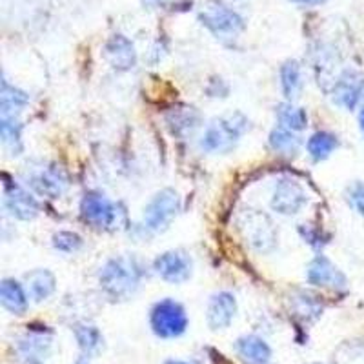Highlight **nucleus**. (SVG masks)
Wrapping results in <instances>:
<instances>
[{"label": "nucleus", "mask_w": 364, "mask_h": 364, "mask_svg": "<svg viewBox=\"0 0 364 364\" xmlns=\"http://www.w3.org/2000/svg\"><path fill=\"white\" fill-rule=\"evenodd\" d=\"M146 269L133 255L113 257L100 268L99 284L102 291L113 301H126L141 288Z\"/></svg>", "instance_id": "f257e3e1"}, {"label": "nucleus", "mask_w": 364, "mask_h": 364, "mask_svg": "<svg viewBox=\"0 0 364 364\" xmlns=\"http://www.w3.org/2000/svg\"><path fill=\"white\" fill-rule=\"evenodd\" d=\"M250 129V120L242 113H228L219 117L204 129L200 136V149L206 154H230L240 136Z\"/></svg>", "instance_id": "f03ea898"}, {"label": "nucleus", "mask_w": 364, "mask_h": 364, "mask_svg": "<svg viewBox=\"0 0 364 364\" xmlns=\"http://www.w3.org/2000/svg\"><path fill=\"white\" fill-rule=\"evenodd\" d=\"M239 230L242 239L253 252L269 253L275 250L279 240V232L272 217L261 210H245L239 215Z\"/></svg>", "instance_id": "7ed1b4c3"}, {"label": "nucleus", "mask_w": 364, "mask_h": 364, "mask_svg": "<svg viewBox=\"0 0 364 364\" xmlns=\"http://www.w3.org/2000/svg\"><path fill=\"white\" fill-rule=\"evenodd\" d=\"M80 217L95 230H115L124 219V210L102 191H86L80 200Z\"/></svg>", "instance_id": "20e7f679"}, {"label": "nucleus", "mask_w": 364, "mask_h": 364, "mask_svg": "<svg viewBox=\"0 0 364 364\" xmlns=\"http://www.w3.org/2000/svg\"><path fill=\"white\" fill-rule=\"evenodd\" d=\"M181 195L173 188H164L151 197L142 213V223L146 230L155 233L166 232L181 213Z\"/></svg>", "instance_id": "39448f33"}, {"label": "nucleus", "mask_w": 364, "mask_h": 364, "mask_svg": "<svg viewBox=\"0 0 364 364\" xmlns=\"http://www.w3.org/2000/svg\"><path fill=\"white\" fill-rule=\"evenodd\" d=\"M199 21L217 38H237L245 29V18L235 9L226 6L219 0H210L203 6L199 13Z\"/></svg>", "instance_id": "423d86ee"}, {"label": "nucleus", "mask_w": 364, "mask_h": 364, "mask_svg": "<svg viewBox=\"0 0 364 364\" xmlns=\"http://www.w3.org/2000/svg\"><path fill=\"white\" fill-rule=\"evenodd\" d=\"M149 324L155 336L161 339H175L186 331L188 314L175 299H162L151 308Z\"/></svg>", "instance_id": "0eeeda50"}, {"label": "nucleus", "mask_w": 364, "mask_h": 364, "mask_svg": "<svg viewBox=\"0 0 364 364\" xmlns=\"http://www.w3.org/2000/svg\"><path fill=\"white\" fill-rule=\"evenodd\" d=\"M26 181L37 193L50 197V199H58L70 188V175L63 166L57 162H38L28 168Z\"/></svg>", "instance_id": "6e6552de"}, {"label": "nucleus", "mask_w": 364, "mask_h": 364, "mask_svg": "<svg viewBox=\"0 0 364 364\" xmlns=\"http://www.w3.org/2000/svg\"><path fill=\"white\" fill-rule=\"evenodd\" d=\"M306 204L308 193L302 188L301 182L290 177L277 181V184L273 188L272 200H269V206L273 211H277L281 215H297Z\"/></svg>", "instance_id": "1a4fd4ad"}, {"label": "nucleus", "mask_w": 364, "mask_h": 364, "mask_svg": "<svg viewBox=\"0 0 364 364\" xmlns=\"http://www.w3.org/2000/svg\"><path fill=\"white\" fill-rule=\"evenodd\" d=\"M154 269L159 277L170 284H182L191 277L193 261L182 250H170L164 252L154 261Z\"/></svg>", "instance_id": "9d476101"}, {"label": "nucleus", "mask_w": 364, "mask_h": 364, "mask_svg": "<svg viewBox=\"0 0 364 364\" xmlns=\"http://www.w3.org/2000/svg\"><path fill=\"white\" fill-rule=\"evenodd\" d=\"M4 208L13 219L18 220H33L41 211V204L35 199L33 193H29L17 182H9L4 177Z\"/></svg>", "instance_id": "9b49d317"}, {"label": "nucleus", "mask_w": 364, "mask_h": 364, "mask_svg": "<svg viewBox=\"0 0 364 364\" xmlns=\"http://www.w3.org/2000/svg\"><path fill=\"white\" fill-rule=\"evenodd\" d=\"M308 284L328 290L344 291L348 288V279L333 262L324 255L314 257L306 268Z\"/></svg>", "instance_id": "f8f14e48"}, {"label": "nucleus", "mask_w": 364, "mask_h": 364, "mask_svg": "<svg viewBox=\"0 0 364 364\" xmlns=\"http://www.w3.org/2000/svg\"><path fill=\"white\" fill-rule=\"evenodd\" d=\"M364 97V77L357 71L346 70L337 77L331 87V99L337 106L353 112Z\"/></svg>", "instance_id": "ddd939ff"}, {"label": "nucleus", "mask_w": 364, "mask_h": 364, "mask_svg": "<svg viewBox=\"0 0 364 364\" xmlns=\"http://www.w3.org/2000/svg\"><path fill=\"white\" fill-rule=\"evenodd\" d=\"M237 314V299L230 291H217L210 297L206 310L208 326L211 330H224L232 324Z\"/></svg>", "instance_id": "4468645a"}, {"label": "nucleus", "mask_w": 364, "mask_h": 364, "mask_svg": "<svg viewBox=\"0 0 364 364\" xmlns=\"http://www.w3.org/2000/svg\"><path fill=\"white\" fill-rule=\"evenodd\" d=\"M51 336L46 330L29 331L18 341V357L22 364H44L46 355L50 353Z\"/></svg>", "instance_id": "2eb2a0df"}, {"label": "nucleus", "mask_w": 364, "mask_h": 364, "mask_svg": "<svg viewBox=\"0 0 364 364\" xmlns=\"http://www.w3.org/2000/svg\"><path fill=\"white\" fill-rule=\"evenodd\" d=\"M104 53L113 70L129 71L136 64L135 46L124 35H113L104 48Z\"/></svg>", "instance_id": "dca6fc26"}, {"label": "nucleus", "mask_w": 364, "mask_h": 364, "mask_svg": "<svg viewBox=\"0 0 364 364\" xmlns=\"http://www.w3.org/2000/svg\"><path fill=\"white\" fill-rule=\"evenodd\" d=\"M0 302L11 315H24L29 308V294L15 279H2L0 284Z\"/></svg>", "instance_id": "f3484780"}, {"label": "nucleus", "mask_w": 364, "mask_h": 364, "mask_svg": "<svg viewBox=\"0 0 364 364\" xmlns=\"http://www.w3.org/2000/svg\"><path fill=\"white\" fill-rule=\"evenodd\" d=\"M24 282L29 297L33 299L35 302H42L46 299H50L55 294V290H57V279H55V275L50 269L46 268H37L26 273Z\"/></svg>", "instance_id": "a211bd4d"}, {"label": "nucleus", "mask_w": 364, "mask_h": 364, "mask_svg": "<svg viewBox=\"0 0 364 364\" xmlns=\"http://www.w3.org/2000/svg\"><path fill=\"white\" fill-rule=\"evenodd\" d=\"M235 350L239 357L252 364H268L272 359V348L264 339L257 336H245L237 339Z\"/></svg>", "instance_id": "6ab92c4d"}, {"label": "nucleus", "mask_w": 364, "mask_h": 364, "mask_svg": "<svg viewBox=\"0 0 364 364\" xmlns=\"http://www.w3.org/2000/svg\"><path fill=\"white\" fill-rule=\"evenodd\" d=\"M29 104V95L21 87L13 86L8 79H2L0 86V117H18Z\"/></svg>", "instance_id": "aec40b11"}, {"label": "nucleus", "mask_w": 364, "mask_h": 364, "mask_svg": "<svg viewBox=\"0 0 364 364\" xmlns=\"http://www.w3.org/2000/svg\"><path fill=\"white\" fill-rule=\"evenodd\" d=\"M279 79H281V90L286 100H297L304 87L302 79V68L297 60H286L279 70Z\"/></svg>", "instance_id": "412c9836"}, {"label": "nucleus", "mask_w": 364, "mask_h": 364, "mask_svg": "<svg viewBox=\"0 0 364 364\" xmlns=\"http://www.w3.org/2000/svg\"><path fill=\"white\" fill-rule=\"evenodd\" d=\"M268 144L272 148L273 154L281 155V157H295L301 149V136L291 129H286L282 126L273 128L268 136Z\"/></svg>", "instance_id": "4be33fe9"}, {"label": "nucleus", "mask_w": 364, "mask_h": 364, "mask_svg": "<svg viewBox=\"0 0 364 364\" xmlns=\"http://www.w3.org/2000/svg\"><path fill=\"white\" fill-rule=\"evenodd\" d=\"M279 126L286 129H291L295 133H301L308 128V113L304 108H299L290 100H284L275 108Z\"/></svg>", "instance_id": "5701e85b"}, {"label": "nucleus", "mask_w": 364, "mask_h": 364, "mask_svg": "<svg viewBox=\"0 0 364 364\" xmlns=\"http://www.w3.org/2000/svg\"><path fill=\"white\" fill-rule=\"evenodd\" d=\"M166 122H168V126L171 128L173 135L184 136V135H191L195 129L199 128L200 117L193 108L182 106V108L171 109V112L166 115Z\"/></svg>", "instance_id": "b1692460"}, {"label": "nucleus", "mask_w": 364, "mask_h": 364, "mask_svg": "<svg viewBox=\"0 0 364 364\" xmlns=\"http://www.w3.org/2000/svg\"><path fill=\"white\" fill-rule=\"evenodd\" d=\"M290 308L291 314L302 323H314L315 318H318L323 314V304L317 301V297L306 294V291H297L295 295H291Z\"/></svg>", "instance_id": "393cba45"}, {"label": "nucleus", "mask_w": 364, "mask_h": 364, "mask_svg": "<svg viewBox=\"0 0 364 364\" xmlns=\"http://www.w3.org/2000/svg\"><path fill=\"white\" fill-rule=\"evenodd\" d=\"M0 139L11 155H21L22 144V122L18 117H0Z\"/></svg>", "instance_id": "a878e982"}, {"label": "nucleus", "mask_w": 364, "mask_h": 364, "mask_svg": "<svg viewBox=\"0 0 364 364\" xmlns=\"http://www.w3.org/2000/svg\"><path fill=\"white\" fill-rule=\"evenodd\" d=\"M337 148H339V139H337V135H333L330 132L314 133L306 142L308 155L315 162L326 161Z\"/></svg>", "instance_id": "bb28decb"}, {"label": "nucleus", "mask_w": 364, "mask_h": 364, "mask_svg": "<svg viewBox=\"0 0 364 364\" xmlns=\"http://www.w3.org/2000/svg\"><path fill=\"white\" fill-rule=\"evenodd\" d=\"M73 333L84 355H95L100 352L102 336H100L99 328L90 323H77L73 326Z\"/></svg>", "instance_id": "cd10ccee"}, {"label": "nucleus", "mask_w": 364, "mask_h": 364, "mask_svg": "<svg viewBox=\"0 0 364 364\" xmlns=\"http://www.w3.org/2000/svg\"><path fill=\"white\" fill-rule=\"evenodd\" d=\"M51 245H53V248L57 250V252L71 255V253H77L82 250L84 240L77 232H68V230H63V232L55 233Z\"/></svg>", "instance_id": "c85d7f7f"}, {"label": "nucleus", "mask_w": 364, "mask_h": 364, "mask_svg": "<svg viewBox=\"0 0 364 364\" xmlns=\"http://www.w3.org/2000/svg\"><path fill=\"white\" fill-rule=\"evenodd\" d=\"M344 199H346L348 206L357 211L359 215L364 217V182L355 181L344 191Z\"/></svg>", "instance_id": "c756f323"}, {"label": "nucleus", "mask_w": 364, "mask_h": 364, "mask_svg": "<svg viewBox=\"0 0 364 364\" xmlns=\"http://www.w3.org/2000/svg\"><path fill=\"white\" fill-rule=\"evenodd\" d=\"M299 233L304 239V242H308L315 250H321L324 248V245H328V235H324L321 228H315L311 224H301L299 226Z\"/></svg>", "instance_id": "7c9ffc66"}, {"label": "nucleus", "mask_w": 364, "mask_h": 364, "mask_svg": "<svg viewBox=\"0 0 364 364\" xmlns=\"http://www.w3.org/2000/svg\"><path fill=\"white\" fill-rule=\"evenodd\" d=\"M290 2H294V4H299V6H321L324 4L326 0H290Z\"/></svg>", "instance_id": "2f4dec72"}, {"label": "nucleus", "mask_w": 364, "mask_h": 364, "mask_svg": "<svg viewBox=\"0 0 364 364\" xmlns=\"http://www.w3.org/2000/svg\"><path fill=\"white\" fill-rule=\"evenodd\" d=\"M359 124H360V132H363V135H364V106L359 113Z\"/></svg>", "instance_id": "473e14b6"}, {"label": "nucleus", "mask_w": 364, "mask_h": 364, "mask_svg": "<svg viewBox=\"0 0 364 364\" xmlns=\"http://www.w3.org/2000/svg\"><path fill=\"white\" fill-rule=\"evenodd\" d=\"M166 364H191V363H184V360H168Z\"/></svg>", "instance_id": "72a5a7b5"}, {"label": "nucleus", "mask_w": 364, "mask_h": 364, "mask_svg": "<svg viewBox=\"0 0 364 364\" xmlns=\"http://www.w3.org/2000/svg\"><path fill=\"white\" fill-rule=\"evenodd\" d=\"M75 364H87V363H84V360H77V363Z\"/></svg>", "instance_id": "f704fd0d"}, {"label": "nucleus", "mask_w": 364, "mask_h": 364, "mask_svg": "<svg viewBox=\"0 0 364 364\" xmlns=\"http://www.w3.org/2000/svg\"><path fill=\"white\" fill-rule=\"evenodd\" d=\"M315 364H318V363H315Z\"/></svg>", "instance_id": "c9c22d12"}]
</instances>
